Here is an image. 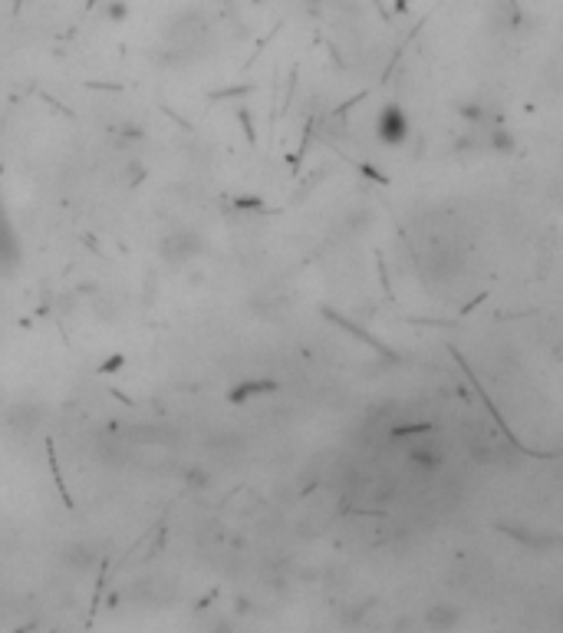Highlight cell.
Returning <instances> with one entry per match:
<instances>
[{
  "instance_id": "277c9868",
  "label": "cell",
  "mask_w": 563,
  "mask_h": 633,
  "mask_svg": "<svg viewBox=\"0 0 563 633\" xmlns=\"http://www.w3.org/2000/svg\"><path fill=\"white\" fill-rule=\"evenodd\" d=\"M95 561H99V551H95V545H89V541H67V545L57 551V564L67 571V574H89L95 567Z\"/></svg>"
},
{
  "instance_id": "7a4b0ae2",
  "label": "cell",
  "mask_w": 563,
  "mask_h": 633,
  "mask_svg": "<svg viewBox=\"0 0 563 633\" xmlns=\"http://www.w3.org/2000/svg\"><path fill=\"white\" fill-rule=\"evenodd\" d=\"M47 426V406L43 403H14L4 409V429L17 439H30Z\"/></svg>"
},
{
  "instance_id": "9c48e42d",
  "label": "cell",
  "mask_w": 563,
  "mask_h": 633,
  "mask_svg": "<svg viewBox=\"0 0 563 633\" xmlns=\"http://www.w3.org/2000/svg\"><path fill=\"white\" fill-rule=\"evenodd\" d=\"M125 14H129V10H125L123 0H115V4H109V20H115V23H119V20H125Z\"/></svg>"
},
{
  "instance_id": "6da1fadb",
  "label": "cell",
  "mask_w": 563,
  "mask_h": 633,
  "mask_svg": "<svg viewBox=\"0 0 563 633\" xmlns=\"http://www.w3.org/2000/svg\"><path fill=\"white\" fill-rule=\"evenodd\" d=\"M204 251V238H201V231L195 228H172L162 234V244H159V254L162 261L168 264H188L195 261Z\"/></svg>"
},
{
  "instance_id": "ba28073f",
  "label": "cell",
  "mask_w": 563,
  "mask_h": 633,
  "mask_svg": "<svg viewBox=\"0 0 563 633\" xmlns=\"http://www.w3.org/2000/svg\"><path fill=\"white\" fill-rule=\"evenodd\" d=\"M277 393V383L274 380H244L241 386L231 390V403H244V399H258V396Z\"/></svg>"
},
{
  "instance_id": "52a82bcc",
  "label": "cell",
  "mask_w": 563,
  "mask_h": 633,
  "mask_svg": "<svg viewBox=\"0 0 563 633\" xmlns=\"http://www.w3.org/2000/svg\"><path fill=\"white\" fill-rule=\"evenodd\" d=\"M422 624L429 627V630H455L461 624V607L451 604V601H439V604H429L425 607V614H422Z\"/></svg>"
},
{
  "instance_id": "5b68a950",
  "label": "cell",
  "mask_w": 563,
  "mask_h": 633,
  "mask_svg": "<svg viewBox=\"0 0 563 633\" xmlns=\"http://www.w3.org/2000/svg\"><path fill=\"white\" fill-rule=\"evenodd\" d=\"M20 264V238L17 228L7 215V205H4V195H0V274H10V271Z\"/></svg>"
},
{
  "instance_id": "8992f818",
  "label": "cell",
  "mask_w": 563,
  "mask_h": 633,
  "mask_svg": "<svg viewBox=\"0 0 563 633\" xmlns=\"http://www.w3.org/2000/svg\"><path fill=\"white\" fill-rule=\"evenodd\" d=\"M405 462H409V469L422 472V475H435V472L445 465V449H441L439 442H415V445H409V455H405Z\"/></svg>"
},
{
  "instance_id": "3957f363",
  "label": "cell",
  "mask_w": 563,
  "mask_h": 633,
  "mask_svg": "<svg viewBox=\"0 0 563 633\" xmlns=\"http://www.w3.org/2000/svg\"><path fill=\"white\" fill-rule=\"evenodd\" d=\"M409 135H412L409 113L399 103L382 106L379 115H376V139L382 145H389V149H399V145L409 142Z\"/></svg>"
},
{
  "instance_id": "30bf717a",
  "label": "cell",
  "mask_w": 563,
  "mask_h": 633,
  "mask_svg": "<svg viewBox=\"0 0 563 633\" xmlns=\"http://www.w3.org/2000/svg\"><path fill=\"white\" fill-rule=\"evenodd\" d=\"M310 4H323V0H310Z\"/></svg>"
}]
</instances>
